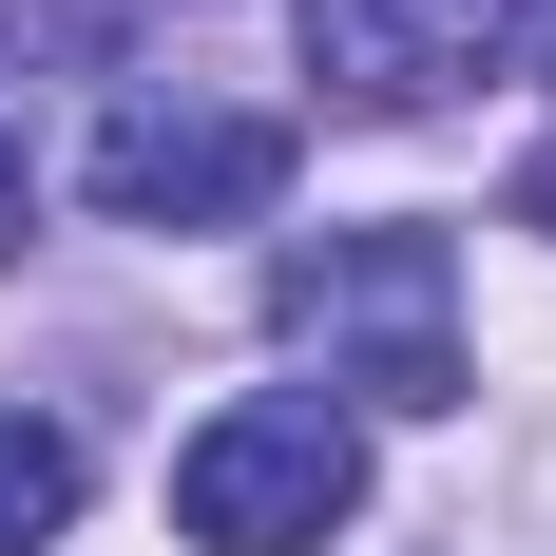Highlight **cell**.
<instances>
[{
    "label": "cell",
    "mask_w": 556,
    "mask_h": 556,
    "mask_svg": "<svg viewBox=\"0 0 556 556\" xmlns=\"http://www.w3.org/2000/svg\"><path fill=\"white\" fill-rule=\"evenodd\" d=\"M20 230H39V173H20V135H0V250H20Z\"/></svg>",
    "instance_id": "obj_6"
},
{
    "label": "cell",
    "mask_w": 556,
    "mask_h": 556,
    "mask_svg": "<svg viewBox=\"0 0 556 556\" xmlns=\"http://www.w3.org/2000/svg\"><path fill=\"white\" fill-rule=\"evenodd\" d=\"M307 20V77H327L345 115H442L460 77H500L518 0H288Z\"/></svg>",
    "instance_id": "obj_4"
},
{
    "label": "cell",
    "mask_w": 556,
    "mask_h": 556,
    "mask_svg": "<svg viewBox=\"0 0 556 556\" xmlns=\"http://www.w3.org/2000/svg\"><path fill=\"white\" fill-rule=\"evenodd\" d=\"M173 518L212 556H307L365 518V422L345 403H230V422H192V460H173Z\"/></svg>",
    "instance_id": "obj_2"
},
{
    "label": "cell",
    "mask_w": 556,
    "mask_h": 556,
    "mask_svg": "<svg viewBox=\"0 0 556 556\" xmlns=\"http://www.w3.org/2000/svg\"><path fill=\"white\" fill-rule=\"evenodd\" d=\"M77 192L115 230H250L288 192V115H250V97H115L97 154H77Z\"/></svg>",
    "instance_id": "obj_3"
},
{
    "label": "cell",
    "mask_w": 556,
    "mask_h": 556,
    "mask_svg": "<svg viewBox=\"0 0 556 556\" xmlns=\"http://www.w3.org/2000/svg\"><path fill=\"white\" fill-rule=\"evenodd\" d=\"M538 212H556V154H538Z\"/></svg>",
    "instance_id": "obj_7"
},
{
    "label": "cell",
    "mask_w": 556,
    "mask_h": 556,
    "mask_svg": "<svg viewBox=\"0 0 556 556\" xmlns=\"http://www.w3.org/2000/svg\"><path fill=\"white\" fill-rule=\"evenodd\" d=\"M269 327L288 345H327V384L365 403H460V269H442V230H327V250H288L269 269Z\"/></svg>",
    "instance_id": "obj_1"
},
{
    "label": "cell",
    "mask_w": 556,
    "mask_h": 556,
    "mask_svg": "<svg viewBox=\"0 0 556 556\" xmlns=\"http://www.w3.org/2000/svg\"><path fill=\"white\" fill-rule=\"evenodd\" d=\"M58 518H77V422L0 403V556H58Z\"/></svg>",
    "instance_id": "obj_5"
}]
</instances>
